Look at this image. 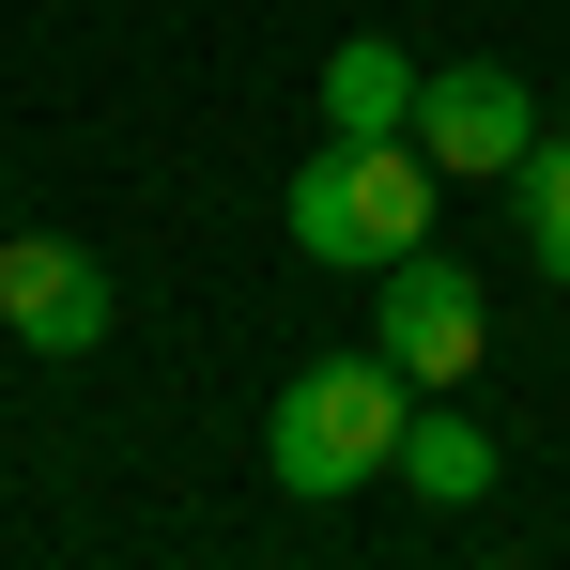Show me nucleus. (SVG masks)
I'll return each mask as SVG.
<instances>
[{
	"label": "nucleus",
	"instance_id": "nucleus-1",
	"mask_svg": "<svg viewBox=\"0 0 570 570\" xmlns=\"http://www.w3.org/2000/svg\"><path fill=\"white\" fill-rule=\"evenodd\" d=\"M401 432H416V385H401V355L385 340H355V355H308V371L278 385V416H263V463H278V493H355V478L401 463Z\"/></svg>",
	"mask_w": 570,
	"mask_h": 570
},
{
	"label": "nucleus",
	"instance_id": "nucleus-2",
	"mask_svg": "<svg viewBox=\"0 0 570 570\" xmlns=\"http://www.w3.org/2000/svg\"><path fill=\"white\" fill-rule=\"evenodd\" d=\"M432 200L448 170L416 139H324L293 170V263H340V278H385L401 247H432Z\"/></svg>",
	"mask_w": 570,
	"mask_h": 570
},
{
	"label": "nucleus",
	"instance_id": "nucleus-3",
	"mask_svg": "<svg viewBox=\"0 0 570 570\" xmlns=\"http://www.w3.org/2000/svg\"><path fill=\"white\" fill-rule=\"evenodd\" d=\"M371 340L401 355V385H416V401H448V385H463L478 355H493V293H478L463 263H448V247H401V263H385Z\"/></svg>",
	"mask_w": 570,
	"mask_h": 570
},
{
	"label": "nucleus",
	"instance_id": "nucleus-4",
	"mask_svg": "<svg viewBox=\"0 0 570 570\" xmlns=\"http://www.w3.org/2000/svg\"><path fill=\"white\" fill-rule=\"evenodd\" d=\"M540 124H556V108H540V78H509V62H448V78H416V155H432L448 186H509Z\"/></svg>",
	"mask_w": 570,
	"mask_h": 570
},
{
	"label": "nucleus",
	"instance_id": "nucleus-5",
	"mask_svg": "<svg viewBox=\"0 0 570 570\" xmlns=\"http://www.w3.org/2000/svg\"><path fill=\"white\" fill-rule=\"evenodd\" d=\"M0 324L31 355H94L108 340V263L62 247V232H0Z\"/></svg>",
	"mask_w": 570,
	"mask_h": 570
},
{
	"label": "nucleus",
	"instance_id": "nucleus-6",
	"mask_svg": "<svg viewBox=\"0 0 570 570\" xmlns=\"http://www.w3.org/2000/svg\"><path fill=\"white\" fill-rule=\"evenodd\" d=\"M324 139H416V62H401L385 31H355V47L324 62Z\"/></svg>",
	"mask_w": 570,
	"mask_h": 570
},
{
	"label": "nucleus",
	"instance_id": "nucleus-7",
	"mask_svg": "<svg viewBox=\"0 0 570 570\" xmlns=\"http://www.w3.org/2000/svg\"><path fill=\"white\" fill-rule=\"evenodd\" d=\"M385 478H416L432 509H478V493H493L509 463H493V432H478L463 401H416V432H401V463H385Z\"/></svg>",
	"mask_w": 570,
	"mask_h": 570
},
{
	"label": "nucleus",
	"instance_id": "nucleus-8",
	"mask_svg": "<svg viewBox=\"0 0 570 570\" xmlns=\"http://www.w3.org/2000/svg\"><path fill=\"white\" fill-rule=\"evenodd\" d=\"M509 200H524V263H540V278L570 293V124H540V139H524Z\"/></svg>",
	"mask_w": 570,
	"mask_h": 570
},
{
	"label": "nucleus",
	"instance_id": "nucleus-9",
	"mask_svg": "<svg viewBox=\"0 0 570 570\" xmlns=\"http://www.w3.org/2000/svg\"><path fill=\"white\" fill-rule=\"evenodd\" d=\"M556 124H570V78H556Z\"/></svg>",
	"mask_w": 570,
	"mask_h": 570
}]
</instances>
